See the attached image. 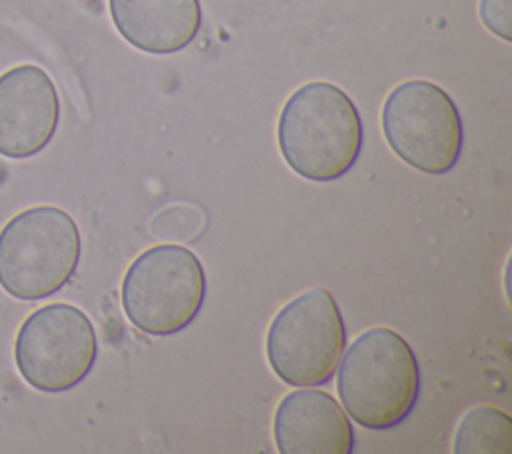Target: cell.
Wrapping results in <instances>:
<instances>
[{
  "mask_svg": "<svg viewBox=\"0 0 512 454\" xmlns=\"http://www.w3.org/2000/svg\"><path fill=\"white\" fill-rule=\"evenodd\" d=\"M276 138L284 162L298 176L330 182L358 160L364 128L352 98L340 86L318 80L288 96L278 116Z\"/></svg>",
  "mask_w": 512,
  "mask_h": 454,
  "instance_id": "obj_1",
  "label": "cell"
},
{
  "mask_svg": "<svg viewBox=\"0 0 512 454\" xmlns=\"http://www.w3.org/2000/svg\"><path fill=\"white\" fill-rule=\"evenodd\" d=\"M338 362V398L362 428L398 426L416 406L420 366L410 344L392 328H368Z\"/></svg>",
  "mask_w": 512,
  "mask_h": 454,
  "instance_id": "obj_2",
  "label": "cell"
},
{
  "mask_svg": "<svg viewBox=\"0 0 512 454\" xmlns=\"http://www.w3.org/2000/svg\"><path fill=\"white\" fill-rule=\"evenodd\" d=\"M80 252V230L66 210L26 208L0 230V286L16 300H44L70 282Z\"/></svg>",
  "mask_w": 512,
  "mask_h": 454,
  "instance_id": "obj_3",
  "label": "cell"
},
{
  "mask_svg": "<svg viewBox=\"0 0 512 454\" xmlns=\"http://www.w3.org/2000/svg\"><path fill=\"white\" fill-rule=\"evenodd\" d=\"M120 296L126 318L140 332L176 334L190 326L204 306V266L180 244L152 246L124 272Z\"/></svg>",
  "mask_w": 512,
  "mask_h": 454,
  "instance_id": "obj_4",
  "label": "cell"
},
{
  "mask_svg": "<svg viewBox=\"0 0 512 454\" xmlns=\"http://www.w3.org/2000/svg\"><path fill=\"white\" fill-rule=\"evenodd\" d=\"M346 348L342 312L326 288H310L272 318L266 358L272 372L290 386L326 384Z\"/></svg>",
  "mask_w": 512,
  "mask_h": 454,
  "instance_id": "obj_5",
  "label": "cell"
},
{
  "mask_svg": "<svg viewBox=\"0 0 512 454\" xmlns=\"http://www.w3.org/2000/svg\"><path fill=\"white\" fill-rule=\"evenodd\" d=\"M382 132L390 150L426 174L450 172L464 146V124L454 100L430 80H406L382 106Z\"/></svg>",
  "mask_w": 512,
  "mask_h": 454,
  "instance_id": "obj_6",
  "label": "cell"
},
{
  "mask_svg": "<svg viewBox=\"0 0 512 454\" xmlns=\"http://www.w3.org/2000/svg\"><path fill=\"white\" fill-rule=\"evenodd\" d=\"M98 356L96 330L74 304L52 302L34 310L18 328L14 362L28 386L58 394L78 386Z\"/></svg>",
  "mask_w": 512,
  "mask_h": 454,
  "instance_id": "obj_7",
  "label": "cell"
},
{
  "mask_svg": "<svg viewBox=\"0 0 512 454\" xmlns=\"http://www.w3.org/2000/svg\"><path fill=\"white\" fill-rule=\"evenodd\" d=\"M58 122V90L44 68L18 64L0 74V156L24 160L40 154Z\"/></svg>",
  "mask_w": 512,
  "mask_h": 454,
  "instance_id": "obj_8",
  "label": "cell"
},
{
  "mask_svg": "<svg viewBox=\"0 0 512 454\" xmlns=\"http://www.w3.org/2000/svg\"><path fill=\"white\" fill-rule=\"evenodd\" d=\"M274 442L280 454H350L354 428L348 414L324 390L300 386L274 412Z\"/></svg>",
  "mask_w": 512,
  "mask_h": 454,
  "instance_id": "obj_9",
  "label": "cell"
},
{
  "mask_svg": "<svg viewBox=\"0 0 512 454\" xmlns=\"http://www.w3.org/2000/svg\"><path fill=\"white\" fill-rule=\"evenodd\" d=\"M118 34L148 54L184 50L202 24L200 0H108Z\"/></svg>",
  "mask_w": 512,
  "mask_h": 454,
  "instance_id": "obj_10",
  "label": "cell"
},
{
  "mask_svg": "<svg viewBox=\"0 0 512 454\" xmlns=\"http://www.w3.org/2000/svg\"><path fill=\"white\" fill-rule=\"evenodd\" d=\"M456 454H510L512 420L494 406H476L460 420L454 436Z\"/></svg>",
  "mask_w": 512,
  "mask_h": 454,
  "instance_id": "obj_11",
  "label": "cell"
},
{
  "mask_svg": "<svg viewBox=\"0 0 512 454\" xmlns=\"http://www.w3.org/2000/svg\"><path fill=\"white\" fill-rule=\"evenodd\" d=\"M478 10L484 26L492 34L510 42V0H480Z\"/></svg>",
  "mask_w": 512,
  "mask_h": 454,
  "instance_id": "obj_12",
  "label": "cell"
}]
</instances>
